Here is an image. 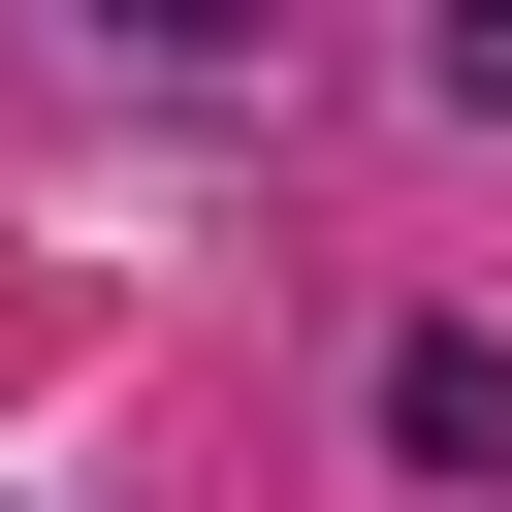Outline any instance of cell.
Listing matches in <instances>:
<instances>
[{"label": "cell", "mask_w": 512, "mask_h": 512, "mask_svg": "<svg viewBox=\"0 0 512 512\" xmlns=\"http://www.w3.org/2000/svg\"><path fill=\"white\" fill-rule=\"evenodd\" d=\"M384 480H512V352H480V320L384 352Z\"/></svg>", "instance_id": "obj_1"}]
</instances>
